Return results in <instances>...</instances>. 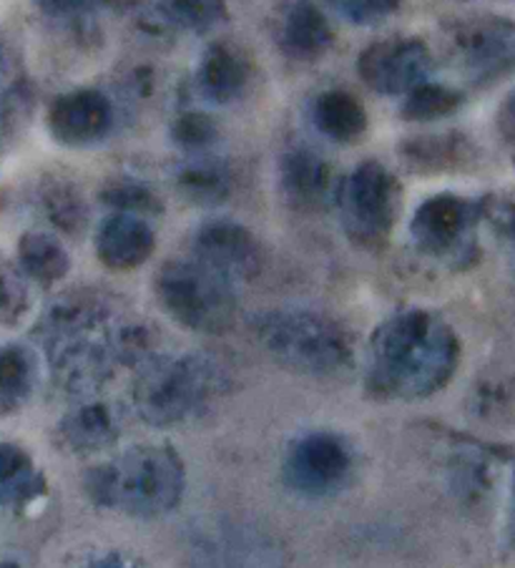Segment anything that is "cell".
<instances>
[{"label": "cell", "instance_id": "1", "mask_svg": "<svg viewBox=\"0 0 515 568\" xmlns=\"http://www.w3.org/2000/svg\"><path fill=\"white\" fill-rule=\"evenodd\" d=\"M461 345L447 322L427 310L385 320L370 339L367 390L387 400H417L451 381Z\"/></svg>", "mask_w": 515, "mask_h": 568}, {"label": "cell", "instance_id": "2", "mask_svg": "<svg viewBox=\"0 0 515 568\" xmlns=\"http://www.w3.org/2000/svg\"><path fill=\"white\" fill-rule=\"evenodd\" d=\"M121 327L93 292H73L55 302L43 320V345L53 377L69 393H89L107 381L119 355Z\"/></svg>", "mask_w": 515, "mask_h": 568}, {"label": "cell", "instance_id": "3", "mask_svg": "<svg viewBox=\"0 0 515 568\" xmlns=\"http://www.w3.org/2000/svg\"><path fill=\"white\" fill-rule=\"evenodd\" d=\"M184 486V460L166 445H139L85 476V494L93 504L141 518L171 514L181 504Z\"/></svg>", "mask_w": 515, "mask_h": 568}, {"label": "cell", "instance_id": "4", "mask_svg": "<svg viewBox=\"0 0 515 568\" xmlns=\"http://www.w3.org/2000/svg\"><path fill=\"white\" fill-rule=\"evenodd\" d=\"M256 343L292 373L330 377L352 363L350 335L335 320L312 310H272L252 322Z\"/></svg>", "mask_w": 515, "mask_h": 568}, {"label": "cell", "instance_id": "5", "mask_svg": "<svg viewBox=\"0 0 515 568\" xmlns=\"http://www.w3.org/2000/svg\"><path fill=\"white\" fill-rule=\"evenodd\" d=\"M226 390L222 367L202 355L159 357L133 383V405L149 425L169 428L206 413Z\"/></svg>", "mask_w": 515, "mask_h": 568}, {"label": "cell", "instance_id": "6", "mask_svg": "<svg viewBox=\"0 0 515 568\" xmlns=\"http://www.w3.org/2000/svg\"><path fill=\"white\" fill-rule=\"evenodd\" d=\"M154 290L166 315L194 333H226L236 317L234 284L196 260L166 262Z\"/></svg>", "mask_w": 515, "mask_h": 568}, {"label": "cell", "instance_id": "7", "mask_svg": "<svg viewBox=\"0 0 515 568\" xmlns=\"http://www.w3.org/2000/svg\"><path fill=\"white\" fill-rule=\"evenodd\" d=\"M342 230L360 250H383L400 210L397 179L380 161H362L335 189Z\"/></svg>", "mask_w": 515, "mask_h": 568}, {"label": "cell", "instance_id": "8", "mask_svg": "<svg viewBox=\"0 0 515 568\" xmlns=\"http://www.w3.org/2000/svg\"><path fill=\"white\" fill-rule=\"evenodd\" d=\"M447 51L475 79H493L515 65V23L498 16H471L447 26Z\"/></svg>", "mask_w": 515, "mask_h": 568}, {"label": "cell", "instance_id": "9", "mask_svg": "<svg viewBox=\"0 0 515 568\" xmlns=\"http://www.w3.org/2000/svg\"><path fill=\"white\" fill-rule=\"evenodd\" d=\"M433 71V55L417 38L395 36L370 43L357 59V73L370 91L383 97H405Z\"/></svg>", "mask_w": 515, "mask_h": 568}, {"label": "cell", "instance_id": "10", "mask_svg": "<svg viewBox=\"0 0 515 568\" xmlns=\"http://www.w3.org/2000/svg\"><path fill=\"white\" fill-rule=\"evenodd\" d=\"M352 473V453L332 433H310L292 445L284 460V480L300 496L322 498L345 486Z\"/></svg>", "mask_w": 515, "mask_h": 568}, {"label": "cell", "instance_id": "11", "mask_svg": "<svg viewBox=\"0 0 515 568\" xmlns=\"http://www.w3.org/2000/svg\"><path fill=\"white\" fill-rule=\"evenodd\" d=\"M192 260L202 262L229 282L252 280L262 267V250L256 236L246 226L214 220L196 230L192 242Z\"/></svg>", "mask_w": 515, "mask_h": 568}, {"label": "cell", "instance_id": "12", "mask_svg": "<svg viewBox=\"0 0 515 568\" xmlns=\"http://www.w3.org/2000/svg\"><path fill=\"white\" fill-rule=\"evenodd\" d=\"M475 224V206L457 194H435L417 206L410 234L433 257H455L467 247Z\"/></svg>", "mask_w": 515, "mask_h": 568}, {"label": "cell", "instance_id": "13", "mask_svg": "<svg viewBox=\"0 0 515 568\" xmlns=\"http://www.w3.org/2000/svg\"><path fill=\"white\" fill-rule=\"evenodd\" d=\"M111 101L101 91L79 89L55 99L49 109L51 136L65 146H85L109 134Z\"/></svg>", "mask_w": 515, "mask_h": 568}, {"label": "cell", "instance_id": "14", "mask_svg": "<svg viewBox=\"0 0 515 568\" xmlns=\"http://www.w3.org/2000/svg\"><path fill=\"white\" fill-rule=\"evenodd\" d=\"M156 247V234L144 216L113 212L97 232V254L103 267L131 272L149 262Z\"/></svg>", "mask_w": 515, "mask_h": 568}, {"label": "cell", "instance_id": "15", "mask_svg": "<svg viewBox=\"0 0 515 568\" xmlns=\"http://www.w3.org/2000/svg\"><path fill=\"white\" fill-rule=\"evenodd\" d=\"M332 28L312 0H287L282 8L280 45L290 59L312 61L330 49Z\"/></svg>", "mask_w": 515, "mask_h": 568}, {"label": "cell", "instance_id": "16", "mask_svg": "<svg viewBox=\"0 0 515 568\" xmlns=\"http://www.w3.org/2000/svg\"><path fill=\"white\" fill-rule=\"evenodd\" d=\"M282 192L297 210H317L332 194L330 164L310 149L284 154L280 166Z\"/></svg>", "mask_w": 515, "mask_h": 568}, {"label": "cell", "instance_id": "17", "mask_svg": "<svg viewBox=\"0 0 515 568\" xmlns=\"http://www.w3.org/2000/svg\"><path fill=\"white\" fill-rule=\"evenodd\" d=\"M312 124L322 136L337 144H352L367 131V111L355 93L350 91H322L312 101Z\"/></svg>", "mask_w": 515, "mask_h": 568}, {"label": "cell", "instance_id": "18", "mask_svg": "<svg viewBox=\"0 0 515 568\" xmlns=\"http://www.w3.org/2000/svg\"><path fill=\"white\" fill-rule=\"evenodd\" d=\"M59 435L73 453H97L119 438V425L107 405L85 403L65 415Z\"/></svg>", "mask_w": 515, "mask_h": 568}, {"label": "cell", "instance_id": "19", "mask_svg": "<svg viewBox=\"0 0 515 568\" xmlns=\"http://www.w3.org/2000/svg\"><path fill=\"white\" fill-rule=\"evenodd\" d=\"M196 83L202 97L212 103L234 101L246 83V65L242 55L224 43L212 45L199 63Z\"/></svg>", "mask_w": 515, "mask_h": 568}, {"label": "cell", "instance_id": "20", "mask_svg": "<svg viewBox=\"0 0 515 568\" xmlns=\"http://www.w3.org/2000/svg\"><path fill=\"white\" fill-rule=\"evenodd\" d=\"M46 490L41 470L23 448L0 443V506L26 508Z\"/></svg>", "mask_w": 515, "mask_h": 568}, {"label": "cell", "instance_id": "21", "mask_svg": "<svg viewBox=\"0 0 515 568\" xmlns=\"http://www.w3.org/2000/svg\"><path fill=\"white\" fill-rule=\"evenodd\" d=\"M18 262H21L26 277L43 284V287H51V284L63 280L71 270L69 252L53 234L46 232L23 234L21 244H18Z\"/></svg>", "mask_w": 515, "mask_h": 568}, {"label": "cell", "instance_id": "22", "mask_svg": "<svg viewBox=\"0 0 515 568\" xmlns=\"http://www.w3.org/2000/svg\"><path fill=\"white\" fill-rule=\"evenodd\" d=\"M36 387V357L23 345L0 347V415L21 410Z\"/></svg>", "mask_w": 515, "mask_h": 568}, {"label": "cell", "instance_id": "23", "mask_svg": "<svg viewBox=\"0 0 515 568\" xmlns=\"http://www.w3.org/2000/svg\"><path fill=\"white\" fill-rule=\"evenodd\" d=\"M176 186L189 202L214 206L222 204L229 192H232V176L216 161H192V164L179 172Z\"/></svg>", "mask_w": 515, "mask_h": 568}, {"label": "cell", "instance_id": "24", "mask_svg": "<svg viewBox=\"0 0 515 568\" xmlns=\"http://www.w3.org/2000/svg\"><path fill=\"white\" fill-rule=\"evenodd\" d=\"M461 93L443 87V83L423 81L420 87L405 93L403 116L407 121H435L451 116L453 111L461 109Z\"/></svg>", "mask_w": 515, "mask_h": 568}, {"label": "cell", "instance_id": "25", "mask_svg": "<svg viewBox=\"0 0 515 568\" xmlns=\"http://www.w3.org/2000/svg\"><path fill=\"white\" fill-rule=\"evenodd\" d=\"M159 8L171 23L194 33L214 31L229 18L224 0H159Z\"/></svg>", "mask_w": 515, "mask_h": 568}, {"label": "cell", "instance_id": "26", "mask_svg": "<svg viewBox=\"0 0 515 568\" xmlns=\"http://www.w3.org/2000/svg\"><path fill=\"white\" fill-rule=\"evenodd\" d=\"M43 206L53 226L65 234H79L89 222V206L71 184H53L43 196Z\"/></svg>", "mask_w": 515, "mask_h": 568}, {"label": "cell", "instance_id": "27", "mask_svg": "<svg viewBox=\"0 0 515 568\" xmlns=\"http://www.w3.org/2000/svg\"><path fill=\"white\" fill-rule=\"evenodd\" d=\"M103 202H107L113 212L121 214H137L147 216L161 212L159 196L151 192L147 184L131 182V179H113V182L103 189Z\"/></svg>", "mask_w": 515, "mask_h": 568}, {"label": "cell", "instance_id": "28", "mask_svg": "<svg viewBox=\"0 0 515 568\" xmlns=\"http://www.w3.org/2000/svg\"><path fill=\"white\" fill-rule=\"evenodd\" d=\"M332 8L355 26H375L395 16L403 0H330Z\"/></svg>", "mask_w": 515, "mask_h": 568}, {"label": "cell", "instance_id": "29", "mask_svg": "<svg viewBox=\"0 0 515 568\" xmlns=\"http://www.w3.org/2000/svg\"><path fill=\"white\" fill-rule=\"evenodd\" d=\"M28 312V290L21 274L8 264H0V322L16 325Z\"/></svg>", "mask_w": 515, "mask_h": 568}, {"label": "cell", "instance_id": "30", "mask_svg": "<svg viewBox=\"0 0 515 568\" xmlns=\"http://www.w3.org/2000/svg\"><path fill=\"white\" fill-rule=\"evenodd\" d=\"M171 134H174V141L179 146L202 151L216 139V124L206 116V113L186 111V113H179Z\"/></svg>", "mask_w": 515, "mask_h": 568}, {"label": "cell", "instance_id": "31", "mask_svg": "<svg viewBox=\"0 0 515 568\" xmlns=\"http://www.w3.org/2000/svg\"><path fill=\"white\" fill-rule=\"evenodd\" d=\"M36 3L41 6L49 16L71 18V16L97 11V8L111 3V0H36Z\"/></svg>", "mask_w": 515, "mask_h": 568}, {"label": "cell", "instance_id": "32", "mask_svg": "<svg viewBox=\"0 0 515 568\" xmlns=\"http://www.w3.org/2000/svg\"><path fill=\"white\" fill-rule=\"evenodd\" d=\"M498 131L505 141V146L511 149L515 159V91L508 93V99L501 103L498 109Z\"/></svg>", "mask_w": 515, "mask_h": 568}, {"label": "cell", "instance_id": "33", "mask_svg": "<svg viewBox=\"0 0 515 568\" xmlns=\"http://www.w3.org/2000/svg\"><path fill=\"white\" fill-rule=\"evenodd\" d=\"M83 568H137V566H133L129 558H123L119 554H109V556L93 558V561Z\"/></svg>", "mask_w": 515, "mask_h": 568}, {"label": "cell", "instance_id": "34", "mask_svg": "<svg viewBox=\"0 0 515 568\" xmlns=\"http://www.w3.org/2000/svg\"><path fill=\"white\" fill-rule=\"evenodd\" d=\"M0 568H21V566H18V564H11V561H3V564H0Z\"/></svg>", "mask_w": 515, "mask_h": 568}]
</instances>
